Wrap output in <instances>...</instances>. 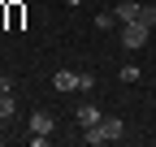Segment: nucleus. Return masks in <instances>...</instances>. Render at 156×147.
I'll return each mask as SVG.
<instances>
[{
    "mask_svg": "<svg viewBox=\"0 0 156 147\" xmlns=\"http://www.w3.org/2000/svg\"><path fill=\"white\" fill-rule=\"evenodd\" d=\"M126 134V125L117 121V117H100V125H87V134H83V143H91V147H100V143H117Z\"/></svg>",
    "mask_w": 156,
    "mask_h": 147,
    "instance_id": "1",
    "label": "nucleus"
},
{
    "mask_svg": "<svg viewBox=\"0 0 156 147\" xmlns=\"http://www.w3.org/2000/svg\"><path fill=\"white\" fill-rule=\"evenodd\" d=\"M147 35H152L147 22H122V43H126L130 52H139V48L147 43Z\"/></svg>",
    "mask_w": 156,
    "mask_h": 147,
    "instance_id": "2",
    "label": "nucleus"
},
{
    "mask_svg": "<svg viewBox=\"0 0 156 147\" xmlns=\"http://www.w3.org/2000/svg\"><path fill=\"white\" fill-rule=\"evenodd\" d=\"M52 130H56V117L48 108H35L30 113V134H52Z\"/></svg>",
    "mask_w": 156,
    "mask_h": 147,
    "instance_id": "3",
    "label": "nucleus"
},
{
    "mask_svg": "<svg viewBox=\"0 0 156 147\" xmlns=\"http://www.w3.org/2000/svg\"><path fill=\"white\" fill-rule=\"evenodd\" d=\"M74 117H78V125L87 130V125H100V117H104V113H100L95 104H78V108H74Z\"/></svg>",
    "mask_w": 156,
    "mask_h": 147,
    "instance_id": "4",
    "label": "nucleus"
},
{
    "mask_svg": "<svg viewBox=\"0 0 156 147\" xmlns=\"http://www.w3.org/2000/svg\"><path fill=\"white\" fill-rule=\"evenodd\" d=\"M113 13H117V22H139V13H143V5H139V0H122V5H117Z\"/></svg>",
    "mask_w": 156,
    "mask_h": 147,
    "instance_id": "5",
    "label": "nucleus"
},
{
    "mask_svg": "<svg viewBox=\"0 0 156 147\" xmlns=\"http://www.w3.org/2000/svg\"><path fill=\"white\" fill-rule=\"evenodd\" d=\"M52 87H56V91H78V74H74V69H56V74H52Z\"/></svg>",
    "mask_w": 156,
    "mask_h": 147,
    "instance_id": "6",
    "label": "nucleus"
},
{
    "mask_svg": "<svg viewBox=\"0 0 156 147\" xmlns=\"http://www.w3.org/2000/svg\"><path fill=\"white\" fill-rule=\"evenodd\" d=\"M0 117H5V121H13V117H17V100L9 95V91L0 95Z\"/></svg>",
    "mask_w": 156,
    "mask_h": 147,
    "instance_id": "7",
    "label": "nucleus"
},
{
    "mask_svg": "<svg viewBox=\"0 0 156 147\" xmlns=\"http://www.w3.org/2000/svg\"><path fill=\"white\" fill-rule=\"evenodd\" d=\"M78 91H95V74H87V69L78 74Z\"/></svg>",
    "mask_w": 156,
    "mask_h": 147,
    "instance_id": "8",
    "label": "nucleus"
},
{
    "mask_svg": "<svg viewBox=\"0 0 156 147\" xmlns=\"http://www.w3.org/2000/svg\"><path fill=\"white\" fill-rule=\"evenodd\" d=\"M122 82H139V65H122Z\"/></svg>",
    "mask_w": 156,
    "mask_h": 147,
    "instance_id": "9",
    "label": "nucleus"
},
{
    "mask_svg": "<svg viewBox=\"0 0 156 147\" xmlns=\"http://www.w3.org/2000/svg\"><path fill=\"white\" fill-rule=\"evenodd\" d=\"M113 22H117V13H113V9H108V13H100V17H95V26H100V30H108Z\"/></svg>",
    "mask_w": 156,
    "mask_h": 147,
    "instance_id": "10",
    "label": "nucleus"
},
{
    "mask_svg": "<svg viewBox=\"0 0 156 147\" xmlns=\"http://www.w3.org/2000/svg\"><path fill=\"white\" fill-rule=\"evenodd\" d=\"M139 22H147V26H156V5H143V13H139Z\"/></svg>",
    "mask_w": 156,
    "mask_h": 147,
    "instance_id": "11",
    "label": "nucleus"
},
{
    "mask_svg": "<svg viewBox=\"0 0 156 147\" xmlns=\"http://www.w3.org/2000/svg\"><path fill=\"white\" fill-rule=\"evenodd\" d=\"M65 5H83V0H65Z\"/></svg>",
    "mask_w": 156,
    "mask_h": 147,
    "instance_id": "12",
    "label": "nucleus"
},
{
    "mask_svg": "<svg viewBox=\"0 0 156 147\" xmlns=\"http://www.w3.org/2000/svg\"><path fill=\"white\" fill-rule=\"evenodd\" d=\"M0 143H5V134H0Z\"/></svg>",
    "mask_w": 156,
    "mask_h": 147,
    "instance_id": "13",
    "label": "nucleus"
}]
</instances>
